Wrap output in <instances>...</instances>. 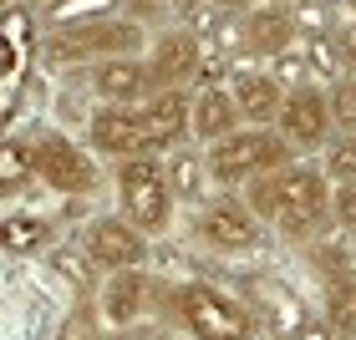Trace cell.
<instances>
[{
	"label": "cell",
	"mask_w": 356,
	"mask_h": 340,
	"mask_svg": "<svg viewBox=\"0 0 356 340\" xmlns=\"http://www.w3.org/2000/svg\"><path fill=\"white\" fill-rule=\"evenodd\" d=\"M239 193H245V203L270 223V229H280L290 244H316V239L331 234V223H336L331 173L316 168V163H290L280 173H260Z\"/></svg>",
	"instance_id": "1"
},
{
	"label": "cell",
	"mask_w": 356,
	"mask_h": 340,
	"mask_svg": "<svg viewBox=\"0 0 356 340\" xmlns=\"http://www.w3.org/2000/svg\"><path fill=\"white\" fill-rule=\"evenodd\" d=\"M158 310H163V320L178 325L188 340H250L265 325L245 300H234L229 289L204 284V280L158 289Z\"/></svg>",
	"instance_id": "2"
},
{
	"label": "cell",
	"mask_w": 356,
	"mask_h": 340,
	"mask_svg": "<svg viewBox=\"0 0 356 340\" xmlns=\"http://www.w3.org/2000/svg\"><path fill=\"white\" fill-rule=\"evenodd\" d=\"M209 158V178H214V188H245L254 183L260 173H280L290 163H300V153L285 142L280 127H239V133L229 137H219V142H209L204 148Z\"/></svg>",
	"instance_id": "3"
},
{
	"label": "cell",
	"mask_w": 356,
	"mask_h": 340,
	"mask_svg": "<svg viewBox=\"0 0 356 340\" xmlns=\"http://www.w3.org/2000/svg\"><path fill=\"white\" fill-rule=\"evenodd\" d=\"M46 61H107V56H143L148 36L133 15H87V21L51 26L41 41Z\"/></svg>",
	"instance_id": "4"
},
{
	"label": "cell",
	"mask_w": 356,
	"mask_h": 340,
	"mask_svg": "<svg viewBox=\"0 0 356 340\" xmlns=\"http://www.w3.org/2000/svg\"><path fill=\"white\" fill-rule=\"evenodd\" d=\"M112 188H118V208L127 223H138L148 239L168 234L173 229V188H168V173H163V158L158 153H143V158H122L112 168Z\"/></svg>",
	"instance_id": "5"
},
{
	"label": "cell",
	"mask_w": 356,
	"mask_h": 340,
	"mask_svg": "<svg viewBox=\"0 0 356 340\" xmlns=\"http://www.w3.org/2000/svg\"><path fill=\"white\" fill-rule=\"evenodd\" d=\"M270 223L254 214L245 203V193L224 188L214 193L209 203H199V214H193V234L204 239L209 249H224V254H250V249H265V234Z\"/></svg>",
	"instance_id": "6"
},
{
	"label": "cell",
	"mask_w": 356,
	"mask_h": 340,
	"mask_svg": "<svg viewBox=\"0 0 356 340\" xmlns=\"http://www.w3.org/2000/svg\"><path fill=\"white\" fill-rule=\"evenodd\" d=\"M87 142L92 153L112 158H143V153H158L153 142V122H148V107H97L87 117Z\"/></svg>",
	"instance_id": "7"
},
{
	"label": "cell",
	"mask_w": 356,
	"mask_h": 340,
	"mask_svg": "<svg viewBox=\"0 0 356 340\" xmlns=\"http://www.w3.org/2000/svg\"><path fill=\"white\" fill-rule=\"evenodd\" d=\"M285 133V142L296 153H326L336 142V117H331V92L321 87H300L285 96L280 107V122H275Z\"/></svg>",
	"instance_id": "8"
},
{
	"label": "cell",
	"mask_w": 356,
	"mask_h": 340,
	"mask_svg": "<svg viewBox=\"0 0 356 340\" xmlns=\"http://www.w3.org/2000/svg\"><path fill=\"white\" fill-rule=\"evenodd\" d=\"M36 183L67 193V198H82V193L97 188V163L67 133H41L36 137Z\"/></svg>",
	"instance_id": "9"
},
{
	"label": "cell",
	"mask_w": 356,
	"mask_h": 340,
	"mask_svg": "<svg viewBox=\"0 0 356 340\" xmlns=\"http://www.w3.org/2000/svg\"><path fill=\"white\" fill-rule=\"evenodd\" d=\"M82 249L92 254V264L102 274H118V269H143L148 264V234L138 223H127L122 214H102L87 223L82 234Z\"/></svg>",
	"instance_id": "10"
},
{
	"label": "cell",
	"mask_w": 356,
	"mask_h": 340,
	"mask_svg": "<svg viewBox=\"0 0 356 340\" xmlns=\"http://www.w3.org/2000/svg\"><path fill=\"white\" fill-rule=\"evenodd\" d=\"M204 36L193 26H173V31H158V41L148 46V71H153V87L158 92H184L188 82H199V67H204Z\"/></svg>",
	"instance_id": "11"
},
{
	"label": "cell",
	"mask_w": 356,
	"mask_h": 340,
	"mask_svg": "<svg viewBox=\"0 0 356 340\" xmlns=\"http://www.w3.org/2000/svg\"><path fill=\"white\" fill-rule=\"evenodd\" d=\"M153 71L148 56H107L92 67V96L102 107H143L153 96Z\"/></svg>",
	"instance_id": "12"
},
{
	"label": "cell",
	"mask_w": 356,
	"mask_h": 340,
	"mask_svg": "<svg viewBox=\"0 0 356 340\" xmlns=\"http://www.w3.org/2000/svg\"><path fill=\"white\" fill-rule=\"evenodd\" d=\"M229 92H234V102H239V117H245L250 127H275V122H280L285 96H290L265 67H250V56H239V61H234V71H229Z\"/></svg>",
	"instance_id": "13"
},
{
	"label": "cell",
	"mask_w": 356,
	"mask_h": 340,
	"mask_svg": "<svg viewBox=\"0 0 356 340\" xmlns=\"http://www.w3.org/2000/svg\"><path fill=\"white\" fill-rule=\"evenodd\" d=\"M153 300H158V284H153L143 269H118V274H102V289H97L102 320H107L112 330H118V325H133V320H143Z\"/></svg>",
	"instance_id": "14"
},
{
	"label": "cell",
	"mask_w": 356,
	"mask_h": 340,
	"mask_svg": "<svg viewBox=\"0 0 356 340\" xmlns=\"http://www.w3.org/2000/svg\"><path fill=\"white\" fill-rule=\"evenodd\" d=\"M290 46H300V31H296L290 6H265V0H260V6L245 15V51L270 61V56L290 51Z\"/></svg>",
	"instance_id": "15"
},
{
	"label": "cell",
	"mask_w": 356,
	"mask_h": 340,
	"mask_svg": "<svg viewBox=\"0 0 356 340\" xmlns=\"http://www.w3.org/2000/svg\"><path fill=\"white\" fill-rule=\"evenodd\" d=\"M188 122H193V142H204V148L245 127L239 102H234L229 87H193V117Z\"/></svg>",
	"instance_id": "16"
},
{
	"label": "cell",
	"mask_w": 356,
	"mask_h": 340,
	"mask_svg": "<svg viewBox=\"0 0 356 340\" xmlns=\"http://www.w3.org/2000/svg\"><path fill=\"white\" fill-rule=\"evenodd\" d=\"M163 173H168V188L178 203H209V158L199 148H173L163 158Z\"/></svg>",
	"instance_id": "17"
},
{
	"label": "cell",
	"mask_w": 356,
	"mask_h": 340,
	"mask_svg": "<svg viewBox=\"0 0 356 340\" xmlns=\"http://www.w3.org/2000/svg\"><path fill=\"white\" fill-rule=\"evenodd\" d=\"M311 264L326 274V280H346V274H356V234H321L311 244Z\"/></svg>",
	"instance_id": "18"
},
{
	"label": "cell",
	"mask_w": 356,
	"mask_h": 340,
	"mask_svg": "<svg viewBox=\"0 0 356 340\" xmlns=\"http://www.w3.org/2000/svg\"><path fill=\"white\" fill-rule=\"evenodd\" d=\"M107 335H112V325L102 320L97 295H76V305L61 315V325H56V340H107Z\"/></svg>",
	"instance_id": "19"
},
{
	"label": "cell",
	"mask_w": 356,
	"mask_h": 340,
	"mask_svg": "<svg viewBox=\"0 0 356 340\" xmlns=\"http://www.w3.org/2000/svg\"><path fill=\"white\" fill-rule=\"evenodd\" d=\"M321 320H326L336 335H356V274H346V280H326Z\"/></svg>",
	"instance_id": "20"
},
{
	"label": "cell",
	"mask_w": 356,
	"mask_h": 340,
	"mask_svg": "<svg viewBox=\"0 0 356 340\" xmlns=\"http://www.w3.org/2000/svg\"><path fill=\"white\" fill-rule=\"evenodd\" d=\"M46 264H51L61 280H72L76 295H97V289H102V280H97V264H92L87 249H51V254H46Z\"/></svg>",
	"instance_id": "21"
},
{
	"label": "cell",
	"mask_w": 356,
	"mask_h": 340,
	"mask_svg": "<svg viewBox=\"0 0 356 340\" xmlns=\"http://www.w3.org/2000/svg\"><path fill=\"white\" fill-rule=\"evenodd\" d=\"M290 15H296L300 41H326V36H336V31H341V10L321 6V0H296V6H290Z\"/></svg>",
	"instance_id": "22"
},
{
	"label": "cell",
	"mask_w": 356,
	"mask_h": 340,
	"mask_svg": "<svg viewBox=\"0 0 356 340\" xmlns=\"http://www.w3.org/2000/svg\"><path fill=\"white\" fill-rule=\"evenodd\" d=\"M265 71L280 82L285 92H300V87H321L316 82V71H311V61H305V46H290V51H280V56H270L265 61Z\"/></svg>",
	"instance_id": "23"
},
{
	"label": "cell",
	"mask_w": 356,
	"mask_h": 340,
	"mask_svg": "<svg viewBox=\"0 0 356 340\" xmlns=\"http://www.w3.org/2000/svg\"><path fill=\"white\" fill-rule=\"evenodd\" d=\"M51 239V223L36 214H6V249L10 254H31Z\"/></svg>",
	"instance_id": "24"
},
{
	"label": "cell",
	"mask_w": 356,
	"mask_h": 340,
	"mask_svg": "<svg viewBox=\"0 0 356 340\" xmlns=\"http://www.w3.org/2000/svg\"><path fill=\"white\" fill-rule=\"evenodd\" d=\"M6 173H0V183H6V193H21L31 178H36V142H21L10 137L6 142V163H0Z\"/></svg>",
	"instance_id": "25"
},
{
	"label": "cell",
	"mask_w": 356,
	"mask_h": 340,
	"mask_svg": "<svg viewBox=\"0 0 356 340\" xmlns=\"http://www.w3.org/2000/svg\"><path fill=\"white\" fill-rule=\"evenodd\" d=\"M305 61H311V71H316V82H341L346 76V61H341V51H336V36H326V41H305Z\"/></svg>",
	"instance_id": "26"
},
{
	"label": "cell",
	"mask_w": 356,
	"mask_h": 340,
	"mask_svg": "<svg viewBox=\"0 0 356 340\" xmlns=\"http://www.w3.org/2000/svg\"><path fill=\"white\" fill-rule=\"evenodd\" d=\"M331 117H336V137H356V76H341L331 87Z\"/></svg>",
	"instance_id": "27"
},
{
	"label": "cell",
	"mask_w": 356,
	"mask_h": 340,
	"mask_svg": "<svg viewBox=\"0 0 356 340\" xmlns=\"http://www.w3.org/2000/svg\"><path fill=\"white\" fill-rule=\"evenodd\" d=\"M321 158H326L321 168H326V173L336 178V183H346V178H356V137H336V142H331V148L321 153Z\"/></svg>",
	"instance_id": "28"
},
{
	"label": "cell",
	"mask_w": 356,
	"mask_h": 340,
	"mask_svg": "<svg viewBox=\"0 0 356 340\" xmlns=\"http://www.w3.org/2000/svg\"><path fill=\"white\" fill-rule=\"evenodd\" d=\"M331 208H336V229H341V234H356V178L336 183V198H331Z\"/></svg>",
	"instance_id": "29"
},
{
	"label": "cell",
	"mask_w": 356,
	"mask_h": 340,
	"mask_svg": "<svg viewBox=\"0 0 356 340\" xmlns=\"http://www.w3.org/2000/svg\"><path fill=\"white\" fill-rule=\"evenodd\" d=\"M107 340H163V320H133V325H118Z\"/></svg>",
	"instance_id": "30"
},
{
	"label": "cell",
	"mask_w": 356,
	"mask_h": 340,
	"mask_svg": "<svg viewBox=\"0 0 356 340\" xmlns=\"http://www.w3.org/2000/svg\"><path fill=\"white\" fill-rule=\"evenodd\" d=\"M336 51H341V61H346V76H356V15L341 21V31H336Z\"/></svg>",
	"instance_id": "31"
},
{
	"label": "cell",
	"mask_w": 356,
	"mask_h": 340,
	"mask_svg": "<svg viewBox=\"0 0 356 340\" xmlns=\"http://www.w3.org/2000/svg\"><path fill=\"white\" fill-rule=\"evenodd\" d=\"M122 10L133 15L138 26H148V21H158V15H168V0H122Z\"/></svg>",
	"instance_id": "32"
},
{
	"label": "cell",
	"mask_w": 356,
	"mask_h": 340,
	"mask_svg": "<svg viewBox=\"0 0 356 340\" xmlns=\"http://www.w3.org/2000/svg\"><path fill=\"white\" fill-rule=\"evenodd\" d=\"M168 10H173L184 26H193V21H199V15L209 10V0H168Z\"/></svg>",
	"instance_id": "33"
},
{
	"label": "cell",
	"mask_w": 356,
	"mask_h": 340,
	"mask_svg": "<svg viewBox=\"0 0 356 340\" xmlns=\"http://www.w3.org/2000/svg\"><path fill=\"white\" fill-rule=\"evenodd\" d=\"M290 340H336V330L326 325V320H305V325L290 335Z\"/></svg>",
	"instance_id": "34"
},
{
	"label": "cell",
	"mask_w": 356,
	"mask_h": 340,
	"mask_svg": "<svg viewBox=\"0 0 356 340\" xmlns=\"http://www.w3.org/2000/svg\"><path fill=\"white\" fill-rule=\"evenodd\" d=\"M209 6H214V10H229V15H250L260 0H209Z\"/></svg>",
	"instance_id": "35"
},
{
	"label": "cell",
	"mask_w": 356,
	"mask_h": 340,
	"mask_svg": "<svg viewBox=\"0 0 356 340\" xmlns=\"http://www.w3.org/2000/svg\"><path fill=\"white\" fill-rule=\"evenodd\" d=\"M265 6H296V0H265Z\"/></svg>",
	"instance_id": "36"
},
{
	"label": "cell",
	"mask_w": 356,
	"mask_h": 340,
	"mask_svg": "<svg viewBox=\"0 0 356 340\" xmlns=\"http://www.w3.org/2000/svg\"><path fill=\"white\" fill-rule=\"evenodd\" d=\"M26 6H56V0H26Z\"/></svg>",
	"instance_id": "37"
},
{
	"label": "cell",
	"mask_w": 356,
	"mask_h": 340,
	"mask_svg": "<svg viewBox=\"0 0 356 340\" xmlns=\"http://www.w3.org/2000/svg\"><path fill=\"white\" fill-rule=\"evenodd\" d=\"M346 10H351V15H356V0H346Z\"/></svg>",
	"instance_id": "38"
}]
</instances>
